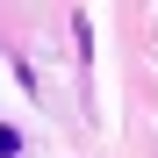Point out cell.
Returning a JSON list of instances; mask_svg holds the SVG:
<instances>
[{
  "instance_id": "cell-1",
  "label": "cell",
  "mask_w": 158,
  "mask_h": 158,
  "mask_svg": "<svg viewBox=\"0 0 158 158\" xmlns=\"http://www.w3.org/2000/svg\"><path fill=\"white\" fill-rule=\"evenodd\" d=\"M22 151V137H15V129H0V158H15Z\"/></svg>"
}]
</instances>
